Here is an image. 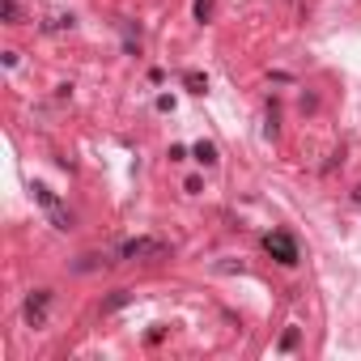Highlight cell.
Here are the masks:
<instances>
[{
	"label": "cell",
	"mask_w": 361,
	"mask_h": 361,
	"mask_svg": "<svg viewBox=\"0 0 361 361\" xmlns=\"http://www.w3.org/2000/svg\"><path fill=\"white\" fill-rule=\"evenodd\" d=\"M268 251L281 255V264H293V259H298V247H293V238H285V234H272V238H268Z\"/></svg>",
	"instance_id": "1"
},
{
	"label": "cell",
	"mask_w": 361,
	"mask_h": 361,
	"mask_svg": "<svg viewBox=\"0 0 361 361\" xmlns=\"http://www.w3.org/2000/svg\"><path fill=\"white\" fill-rule=\"evenodd\" d=\"M161 251H166L161 243H128L123 247V255H161Z\"/></svg>",
	"instance_id": "2"
}]
</instances>
